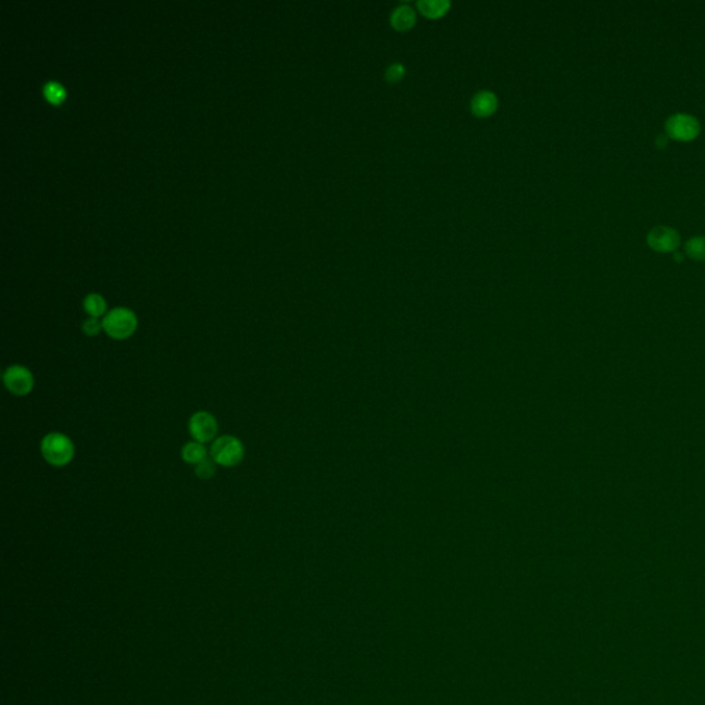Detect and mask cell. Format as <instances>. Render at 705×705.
Returning a JSON list of instances; mask_svg holds the SVG:
<instances>
[{
  "label": "cell",
  "instance_id": "obj_8",
  "mask_svg": "<svg viewBox=\"0 0 705 705\" xmlns=\"http://www.w3.org/2000/svg\"><path fill=\"white\" fill-rule=\"evenodd\" d=\"M497 107H499V100L496 94L489 90L478 91L477 94H474L470 102L471 112L478 117H488L497 110Z\"/></svg>",
  "mask_w": 705,
  "mask_h": 705
},
{
  "label": "cell",
  "instance_id": "obj_13",
  "mask_svg": "<svg viewBox=\"0 0 705 705\" xmlns=\"http://www.w3.org/2000/svg\"><path fill=\"white\" fill-rule=\"evenodd\" d=\"M685 251L687 256L696 261H705V236H696L686 242Z\"/></svg>",
  "mask_w": 705,
  "mask_h": 705
},
{
  "label": "cell",
  "instance_id": "obj_9",
  "mask_svg": "<svg viewBox=\"0 0 705 705\" xmlns=\"http://www.w3.org/2000/svg\"><path fill=\"white\" fill-rule=\"evenodd\" d=\"M416 23V11L408 3L400 4L396 7L390 16V24L396 30L404 32L415 25Z\"/></svg>",
  "mask_w": 705,
  "mask_h": 705
},
{
  "label": "cell",
  "instance_id": "obj_5",
  "mask_svg": "<svg viewBox=\"0 0 705 705\" xmlns=\"http://www.w3.org/2000/svg\"><path fill=\"white\" fill-rule=\"evenodd\" d=\"M700 122L687 113H675L665 122V134L677 141H692L700 134Z\"/></svg>",
  "mask_w": 705,
  "mask_h": 705
},
{
  "label": "cell",
  "instance_id": "obj_4",
  "mask_svg": "<svg viewBox=\"0 0 705 705\" xmlns=\"http://www.w3.org/2000/svg\"><path fill=\"white\" fill-rule=\"evenodd\" d=\"M188 430L193 441H197L200 444L214 442L218 438L219 430L217 417L207 410H197L190 416Z\"/></svg>",
  "mask_w": 705,
  "mask_h": 705
},
{
  "label": "cell",
  "instance_id": "obj_14",
  "mask_svg": "<svg viewBox=\"0 0 705 705\" xmlns=\"http://www.w3.org/2000/svg\"><path fill=\"white\" fill-rule=\"evenodd\" d=\"M43 93H45L46 100L54 105H59L65 100V95H66L65 88L57 82L47 83L43 88Z\"/></svg>",
  "mask_w": 705,
  "mask_h": 705
},
{
  "label": "cell",
  "instance_id": "obj_3",
  "mask_svg": "<svg viewBox=\"0 0 705 705\" xmlns=\"http://www.w3.org/2000/svg\"><path fill=\"white\" fill-rule=\"evenodd\" d=\"M243 441L235 435H220L210 448V458L222 467H236L244 459Z\"/></svg>",
  "mask_w": 705,
  "mask_h": 705
},
{
  "label": "cell",
  "instance_id": "obj_16",
  "mask_svg": "<svg viewBox=\"0 0 705 705\" xmlns=\"http://www.w3.org/2000/svg\"><path fill=\"white\" fill-rule=\"evenodd\" d=\"M405 66L400 62H394L391 65L387 66L386 72H384V78L386 81L390 83L400 82L404 76H405Z\"/></svg>",
  "mask_w": 705,
  "mask_h": 705
},
{
  "label": "cell",
  "instance_id": "obj_17",
  "mask_svg": "<svg viewBox=\"0 0 705 705\" xmlns=\"http://www.w3.org/2000/svg\"><path fill=\"white\" fill-rule=\"evenodd\" d=\"M82 331L84 335L94 338V336H97L101 331H104V328H102V321H100V319L88 317L87 320H84V321H83Z\"/></svg>",
  "mask_w": 705,
  "mask_h": 705
},
{
  "label": "cell",
  "instance_id": "obj_15",
  "mask_svg": "<svg viewBox=\"0 0 705 705\" xmlns=\"http://www.w3.org/2000/svg\"><path fill=\"white\" fill-rule=\"evenodd\" d=\"M217 463L213 461L211 458H207L206 461H203L201 463H199L197 466H194V475L199 480H203V481L211 480L217 474Z\"/></svg>",
  "mask_w": 705,
  "mask_h": 705
},
{
  "label": "cell",
  "instance_id": "obj_7",
  "mask_svg": "<svg viewBox=\"0 0 705 705\" xmlns=\"http://www.w3.org/2000/svg\"><path fill=\"white\" fill-rule=\"evenodd\" d=\"M648 244L657 252H675L680 245V236L674 227L656 226L648 233Z\"/></svg>",
  "mask_w": 705,
  "mask_h": 705
},
{
  "label": "cell",
  "instance_id": "obj_18",
  "mask_svg": "<svg viewBox=\"0 0 705 705\" xmlns=\"http://www.w3.org/2000/svg\"><path fill=\"white\" fill-rule=\"evenodd\" d=\"M674 258H675V261H678L679 262V261H682V259H683V254H680V252H674Z\"/></svg>",
  "mask_w": 705,
  "mask_h": 705
},
{
  "label": "cell",
  "instance_id": "obj_12",
  "mask_svg": "<svg viewBox=\"0 0 705 705\" xmlns=\"http://www.w3.org/2000/svg\"><path fill=\"white\" fill-rule=\"evenodd\" d=\"M83 307L85 310V313L90 316V317H94V319H100V317H105V313H107V302L105 299L102 298L101 295L98 294H90L87 295L84 302H83Z\"/></svg>",
  "mask_w": 705,
  "mask_h": 705
},
{
  "label": "cell",
  "instance_id": "obj_1",
  "mask_svg": "<svg viewBox=\"0 0 705 705\" xmlns=\"http://www.w3.org/2000/svg\"><path fill=\"white\" fill-rule=\"evenodd\" d=\"M42 458L53 467H65L71 464L76 449L73 441L64 433L53 432L43 437L40 442Z\"/></svg>",
  "mask_w": 705,
  "mask_h": 705
},
{
  "label": "cell",
  "instance_id": "obj_6",
  "mask_svg": "<svg viewBox=\"0 0 705 705\" xmlns=\"http://www.w3.org/2000/svg\"><path fill=\"white\" fill-rule=\"evenodd\" d=\"M4 387L17 397H25L33 391L35 377L24 365H11L3 372Z\"/></svg>",
  "mask_w": 705,
  "mask_h": 705
},
{
  "label": "cell",
  "instance_id": "obj_11",
  "mask_svg": "<svg viewBox=\"0 0 705 705\" xmlns=\"http://www.w3.org/2000/svg\"><path fill=\"white\" fill-rule=\"evenodd\" d=\"M417 10L429 17V18H439L445 16L451 8L449 0H419L416 3Z\"/></svg>",
  "mask_w": 705,
  "mask_h": 705
},
{
  "label": "cell",
  "instance_id": "obj_2",
  "mask_svg": "<svg viewBox=\"0 0 705 705\" xmlns=\"http://www.w3.org/2000/svg\"><path fill=\"white\" fill-rule=\"evenodd\" d=\"M102 328L110 339L126 340L136 333L138 319L133 310L127 307H116L105 314Z\"/></svg>",
  "mask_w": 705,
  "mask_h": 705
},
{
  "label": "cell",
  "instance_id": "obj_10",
  "mask_svg": "<svg viewBox=\"0 0 705 705\" xmlns=\"http://www.w3.org/2000/svg\"><path fill=\"white\" fill-rule=\"evenodd\" d=\"M181 458L188 464L197 466L199 463H201L208 458V449L206 448L204 444H200L197 441H190L182 446Z\"/></svg>",
  "mask_w": 705,
  "mask_h": 705
}]
</instances>
